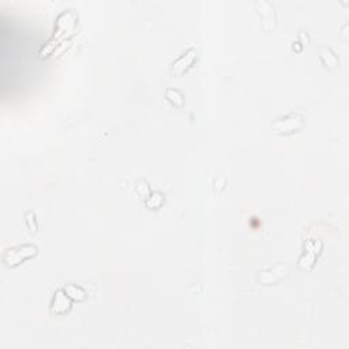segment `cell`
I'll return each mask as SVG.
<instances>
[{
    "instance_id": "1",
    "label": "cell",
    "mask_w": 349,
    "mask_h": 349,
    "mask_svg": "<svg viewBox=\"0 0 349 349\" xmlns=\"http://www.w3.org/2000/svg\"><path fill=\"white\" fill-rule=\"evenodd\" d=\"M304 125V116L300 114H289L278 119L271 124V128L277 134H291L296 132Z\"/></svg>"
},
{
    "instance_id": "2",
    "label": "cell",
    "mask_w": 349,
    "mask_h": 349,
    "mask_svg": "<svg viewBox=\"0 0 349 349\" xmlns=\"http://www.w3.org/2000/svg\"><path fill=\"white\" fill-rule=\"evenodd\" d=\"M37 254V247L31 244H23L18 245V247H12V248H8V250L4 252V259L5 265L7 266H16L19 265L21 262H23L25 259H29L31 256H34Z\"/></svg>"
},
{
    "instance_id": "3",
    "label": "cell",
    "mask_w": 349,
    "mask_h": 349,
    "mask_svg": "<svg viewBox=\"0 0 349 349\" xmlns=\"http://www.w3.org/2000/svg\"><path fill=\"white\" fill-rule=\"evenodd\" d=\"M197 59V49H188L187 52L183 53L180 58L177 59L176 62H173L172 64V74L173 75H182L186 70H187L191 64L194 63V60Z\"/></svg>"
},
{
    "instance_id": "4",
    "label": "cell",
    "mask_w": 349,
    "mask_h": 349,
    "mask_svg": "<svg viewBox=\"0 0 349 349\" xmlns=\"http://www.w3.org/2000/svg\"><path fill=\"white\" fill-rule=\"evenodd\" d=\"M258 7V12L262 18V22L265 25V29H271L276 23V12L273 5L269 1H258L256 3Z\"/></svg>"
},
{
    "instance_id": "5",
    "label": "cell",
    "mask_w": 349,
    "mask_h": 349,
    "mask_svg": "<svg viewBox=\"0 0 349 349\" xmlns=\"http://www.w3.org/2000/svg\"><path fill=\"white\" fill-rule=\"evenodd\" d=\"M70 307H71V300H70L67 293L64 292V289L56 292L52 300V307H51L52 313L64 314L70 310Z\"/></svg>"
},
{
    "instance_id": "6",
    "label": "cell",
    "mask_w": 349,
    "mask_h": 349,
    "mask_svg": "<svg viewBox=\"0 0 349 349\" xmlns=\"http://www.w3.org/2000/svg\"><path fill=\"white\" fill-rule=\"evenodd\" d=\"M64 292L67 293L70 299L78 300V302L79 300H85V299L88 297L86 292H85L82 288L77 287V285H74V284H68V285H66V287H64Z\"/></svg>"
},
{
    "instance_id": "7",
    "label": "cell",
    "mask_w": 349,
    "mask_h": 349,
    "mask_svg": "<svg viewBox=\"0 0 349 349\" xmlns=\"http://www.w3.org/2000/svg\"><path fill=\"white\" fill-rule=\"evenodd\" d=\"M165 97L168 99V101H171L173 105L176 107H182L184 104V97L183 94L179 92V90H175V89H168L165 92Z\"/></svg>"
},
{
    "instance_id": "8",
    "label": "cell",
    "mask_w": 349,
    "mask_h": 349,
    "mask_svg": "<svg viewBox=\"0 0 349 349\" xmlns=\"http://www.w3.org/2000/svg\"><path fill=\"white\" fill-rule=\"evenodd\" d=\"M164 202V195L161 193H154L146 198V206L149 209H158Z\"/></svg>"
},
{
    "instance_id": "9",
    "label": "cell",
    "mask_w": 349,
    "mask_h": 349,
    "mask_svg": "<svg viewBox=\"0 0 349 349\" xmlns=\"http://www.w3.org/2000/svg\"><path fill=\"white\" fill-rule=\"evenodd\" d=\"M321 59H322V62L326 64V67L333 68L339 64V60H337V58H336V55H334L333 52H330L329 49L321 53Z\"/></svg>"
},
{
    "instance_id": "10",
    "label": "cell",
    "mask_w": 349,
    "mask_h": 349,
    "mask_svg": "<svg viewBox=\"0 0 349 349\" xmlns=\"http://www.w3.org/2000/svg\"><path fill=\"white\" fill-rule=\"evenodd\" d=\"M26 221L29 223V227H30L31 231H36L37 230V224H36V217H34V214L33 213H27L26 214Z\"/></svg>"
}]
</instances>
